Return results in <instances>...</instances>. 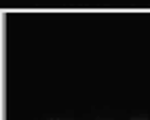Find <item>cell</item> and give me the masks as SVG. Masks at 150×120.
<instances>
[]
</instances>
